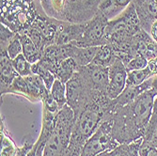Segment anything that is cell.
Masks as SVG:
<instances>
[{"label": "cell", "mask_w": 157, "mask_h": 156, "mask_svg": "<svg viewBox=\"0 0 157 156\" xmlns=\"http://www.w3.org/2000/svg\"><path fill=\"white\" fill-rule=\"evenodd\" d=\"M157 92L149 89L124 106H117L113 113L112 135L120 144H129L143 138L151 119Z\"/></svg>", "instance_id": "obj_1"}, {"label": "cell", "mask_w": 157, "mask_h": 156, "mask_svg": "<svg viewBox=\"0 0 157 156\" xmlns=\"http://www.w3.org/2000/svg\"><path fill=\"white\" fill-rule=\"evenodd\" d=\"M115 108L94 105L85 108L75 119L69 146V156H81L82 150L89 138L96 132L105 117Z\"/></svg>", "instance_id": "obj_2"}, {"label": "cell", "mask_w": 157, "mask_h": 156, "mask_svg": "<svg viewBox=\"0 0 157 156\" xmlns=\"http://www.w3.org/2000/svg\"><path fill=\"white\" fill-rule=\"evenodd\" d=\"M75 119V112L68 105L59 110L42 156H69V146Z\"/></svg>", "instance_id": "obj_3"}, {"label": "cell", "mask_w": 157, "mask_h": 156, "mask_svg": "<svg viewBox=\"0 0 157 156\" xmlns=\"http://www.w3.org/2000/svg\"><path fill=\"white\" fill-rule=\"evenodd\" d=\"M37 0H0L1 24L15 33L29 28L37 14Z\"/></svg>", "instance_id": "obj_4"}, {"label": "cell", "mask_w": 157, "mask_h": 156, "mask_svg": "<svg viewBox=\"0 0 157 156\" xmlns=\"http://www.w3.org/2000/svg\"><path fill=\"white\" fill-rule=\"evenodd\" d=\"M113 113H108L96 132L86 142L81 156H97L100 153L111 151L120 145L112 135Z\"/></svg>", "instance_id": "obj_5"}, {"label": "cell", "mask_w": 157, "mask_h": 156, "mask_svg": "<svg viewBox=\"0 0 157 156\" xmlns=\"http://www.w3.org/2000/svg\"><path fill=\"white\" fill-rule=\"evenodd\" d=\"M109 20L99 11L89 21L86 22V28L82 38L72 44L78 47H92L105 45V28Z\"/></svg>", "instance_id": "obj_6"}, {"label": "cell", "mask_w": 157, "mask_h": 156, "mask_svg": "<svg viewBox=\"0 0 157 156\" xmlns=\"http://www.w3.org/2000/svg\"><path fill=\"white\" fill-rule=\"evenodd\" d=\"M78 72L86 84L96 93L107 95L108 68L96 64H89L78 68ZM108 96V95H107Z\"/></svg>", "instance_id": "obj_7"}, {"label": "cell", "mask_w": 157, "mask_h": 156, "mask_svg": "<svg viewBox=\"0 0 157 156\" xmlns=\"http://www.w3.org/2000/svg\"><path fill=\"white\" fill-rule=\"evenodd\" d=\"M127 70L123 62L118 59L108 66V87H107V95L114 100L121 95L127 85Z\"/></svg>", "instance_id": "obj_8"}, {"label": "cell", "mask_w": 157, "mask_h": 156, "mask_svg": "<svg viewBox=\"0 0 157 156\" xmlns=\"http://www.w3.org/2000/svg\"><path fill=\"white\" fill-rule=\"evenodd\" d=\"M86 22L84 23H72L68 21L59 20L58 29H56L53 44L66 45L72 44L78 41L85 31Z\"/></svg>", "instance_id": "obj_9"}, {"label": "cell", "mask_w": 157, "mask_h": 156, "mask_svg": "<svg viewBox=\"0 0 157 156\" xmlns=\"http://www.w3.org/2000/svg\"><path fill=\"white\" fill-rule=\"evenodd\" d=\"M133 3L142 29L150 34L153 23L157 21V0H134Z\"/></svg>", "instance_id": "obj_10"}, {"label": "cell", "mask_w": 157, "mask_h": 156, "mask_svg": "<svg viewBox=\"0 0 157 156\" xmlns=\"http://www.w3.org/2000/svg\"><path fill=\"white\" fill-rule=\"evenodd\" d=\"M132 47L136 54L142 55L148 61L157 56V44L151 36L143 29L134 37Z\"/></svg>", "instance_id": "obj_11"}, {"label": "cell", "mask_w": 157, "mask_h": 156, "mask_svg": "<svg viewBox=\"0 0 157 156\" xmlns=\"http://www.w3.org/2000/svg\"><path fill=\"white\" fill-rule=\"evenodd\" d=\"M41 92L42 90L39 89L38 88H36L30 83H28L25 77L18 75L14 79V81L10 85V87L8 89L5 95L7 94L20 95V96L26 98L27 100L30 102H38V101H40Z\"/></svg>", "instance_id": "obj_12"}, {"label": "cell", "mask_w": 157, "mask_h": 156, "mask_svg": "<svg viewBox=\"0 0 157 156\" xmlns=\"http://www.w3.org/2000/svg\"><path fill=\"white\" fill-rule=\"evenodd\" d=\"M0 69H1V98L5 96L6 91L10 87L18 74L14 70L12 65V59L9 56L7 50L0 49Z\"/></svg>", "instance_id": "obj_13"}, {"label": "cell", "mask_w": 157, "mask_h": 156, "mask_svg": "<svg viewBox=\"0 0 157 156\" xmlns=\"http://www.w3.org/2000/svg\"><path fill=\"white\" fill-rule=\"evenodd\" d=\"M151 89V78L145 81L139 86H126L124 90L121 93L119 97L114 99L113 103L115 107L124 106L133 102L140 94Z\"/></svg>", "instance_id": "obj_14"}, {"label": "cell", "mask_w": 157, "mask_h": 156, "mask_svg": "<svg viewBox=\"0 0 157 156\" xmlns=\"http://www.w3.org/2000/svg\"><path fill=\"white\" fill-rule=\"evenodd\" d=\"M134 0H102L98 10L110 21L116 18Z\"/></svg>", "instance_id": "obj_15"}, {"label": "cell", "mask_w": 157, "mask_h": 156, "mask_svg": "<svg viewBox=\"0 0 157 156\" xmlns=\"http://www.w3.org/2000/svg\"><path fill=\"white\" fill-rule=\"evenodd\" d=\"M100 46L92 47H78L72 44V52H71V58L74 59L79 67L87 66L92 63L95 55L99 50Z\"/></svg>", "instance_id": "obj_16"}, {"label": "cell", "mask_w": 157, "mask_h": 156, "mask_svg": "<svg viewBox=\"0 0 157 156\" xmlns=\"http://www.w3.org/2000/svg\"><path fill=\"white\" fill-rule=\"evenodd\" d=\"M0 135H1V150H0V156H15L18 150V147L13 141L11 135H10L4 119L1 117L0 121Z\"/></svg>", "instance_id": "obj_17"}, {"label": "cell", "mask_w": 157, "mask_h": 156, "mask_svg": "<svg viewBox=\"0 0 157 156\" xmlns=\"http://www.w3.org/2000/svg\"><path fill=\"white\" fill-rule=\"evenodd\" d=\"M20 38H21L22 45H23V55H25V58L31 64H34L40 61V59L42 58L44 52L40 50L35 45V44L31 40V39L26 34L21 33Z\"/></svg>", "instance_id": "obj_18"}, {"label": "cell", "mask_w": 157, "mask_h": 156, "mask_svg": "<svg viewBox=\"0 0 157 156\" xmlns=\"http://www.w3.org/2000/svg\"><path fill=\"white\" fill-rule=\"evenodd\" d=\"M78 68L79 66L74 59L68 58L59 64L56 73V77L66 84L75 75V74L78 70Z\"/></svg>", "instance_id": "obj_19"}, {"label": "cell", "mask_w": 157, "mask_h": 156, "mask_svg": "<svg viewBox=\"0 0 157 156\" xmlns=\"http://www.w3.org/2000/svg\"><path fill=\"white\" fill-rule=\"evenodd\" d=\"M116 59L115 51L109 44L101 45L92 61V64L100 65L103 67H107Z\"/></svg>", "instance_id": "obj_20"}, {"label": "cell", "mask_w": 157, "mask_h": 156, "mask_svg": "<svg viewBox=\"0 0 157 156\" xmlns=\"http://www.w3.org/2000/svg\"><path fill=\"white\" fill-rule=\"evenodd\" d=\"M143 138L137 139L129 144H120L110 151L109 156H139V148Z\"/></svg>", "instance_id": "obj_21"}, {"label": "cell", "mask_w": 157, "mask_h": 156, "mask_svg": "<svg viewBox=\"0 0 157 156\" xmlns=\"http://www.w3.org/2000/svg\"><path fill=\"white\" fill-rule=\"evenodd\" d=\"M152 74L148 67L142 70H130L127 74V85L126 86H139L148 79L151 78Z\"/></svg>", "instance_id": "obj_22"}, {"label": "cell", "mask_w": 157, "mask_h": 156, "mask_svg": "<svg viewBox=\"0 0 157 156\" xmlns=\"http://www.w3.org/2000/svg\"><path fill=\"white\" fill-rule=\"evenodd\" d=\"M50 91L60 109L67 105V91H66L65 83L56 78L53 84Z\"/></svg>", "instance_id": "obj_23"}, {"label": "cell", "mask_w": 157, "mask_h": 156, "mask_svg": "<svg viewBox=\"0 0 157 156\" xmlns=\"http://www.w3.org/2000/svg\"><path fill=\"white\" fill-rule=\"evenodd\" d=\"M32 73L39 75L42 79V81L44 82L47 89H51L55 80L56 79V75L52 72H50L48 69H46L40 61H38L32 64Z\"/></svg>", "instance_id": "obj_24"}, {"label": "cell", "mask_w": 157, "mask_h": 156, "mask_svg": "<svg viewBox=\"0 0 157 156\" xmlns=\"http://www.w3.org/2000/svg\"><path fill=\"white\" fill-rule=\"evenodd\" d=\"M12 65L14 70H16L18 75L26 77L32 74V64L28 61L23 54L19 55L17 58L12 59Z\"/></svg>", "instance_id": "obj_25"}, {"label": "cell", "mask_w": 157, "mask_h": 156, "mask_svg": "<svg viewBox=\"0 0 157 156\" xmlns=\"http://www.w3.org/2000/svg\"><path fill=\"white\" fill-rule=\"evenodd\" d=\"M157 129V95L154 99V104H153V108H152V113L151 119L149 120L148 126L146 128L144 136H143V141L145 142H151V140L152 139L155 131Z\"/></svg>", "instance_id": "obj_26"}, {"label": "cell", "mask_w": 157, "mask_h": 156, "mask_svg": "<svg viewBox=\"0 0 157 156\" xmlns=\"http://www.w3.org/2000/svg\"><path fill=\"white\" fill-rule=\"evenodd\" d=\"M7 53L11 59H14L19 55L23 54V45L19 33H16L15 36L10 41V44L7 47Z\"/></svg>", "instance_id": "obj_27"}, {"label": "cell", "mask_w": 157, "mask_h": 156, "mask_svg": "<svg viewBox=\"0 0 157 156\" xmlns=\"http://www.w3.org/2000/svg\"><path fill=\"white\" fill-rule=\"evenodd\" d=\"M127 72H130V70H142L145 69L148 66V60L143 58L140 55H136L124 64Z\"/></svg>", "instance_id": "obj_28"}, {"label": "cell", "mask_w": 157, "mask_h": 156, "mask_svg": "<svg viewBox=\"0 0 157 156\" xmlns=\"http://www.w3.org/2000/svg\"><path fill=\"white\" fill-rule=\"evenodd\" d=\"M15 34L16 33L12 31L10 28L1 24V25H0V44H1V49L7 50L10 41L15 36Z\"/></svg>", "instance_id": "obj_29"}, {"label": "cell", "mask_w": 157, "mask_h": 156, "mask_svg": "<svg viewBox=\"0 0 157 156\" xmlns=\"http://www.w3.org/2000/svg\"><path fill=\"white\" fill-rule=\"evenodd\" d=\"M139 156H157V148L151 143L142 141L139 148Z\"/></svg>", "instance_id": "obj_30"}, {"label": "cell", "mask_w": 157, "mask_h": 156, "mask_svg": "<svg viewBox=\"0 0 157 156\" xmlns=\"http://www.w3.org/2000/svg\"><path fill=\"white\" fill-rule=\"evenodd\" d=\"M33 145H34V142H32V141H31L30 136L29 135L25 136V140H24L23 146L18 149L17 153H16L15 156H28L30 150L33 148Z\"/></svg>", "instance_id": "obj_31"}, {"label": "cell", "mask_w": 157, "mask_h": 156, "mask_svg": "<svg viewBox=\"0 0 157 156\" xmlns=\"http://www.w3.org/2000/svg\"><path fill=\"white\" fill-rule=\"evenodd\" d=\"M147 67L150 69L152 76L157 74V56L148 61V66Z\"/></svg>", "instance_id": "obj_32"}, {"label": "cell", "mask_w": 157, "mask_h": 156, "mask_svg": "<svg viewBox=\"0 0 157 156\" xmlns=\"http://www.w3.org/2000/svg\"><path fill=\"white\" fill-rule=\"evenodd\" d=\"M150 35L151 36V38L153 39V40L157 44V21H155L151 28V32Z\"/></svg>", "instance_id": "obj_33"}, {"label": "cell", "mask_w": 157, "mask_h": 156, "mask_svg": "<svg viewBox=\"0 0 157 156\" xmlns=\"http://www.w3.org/2000/svg\"><path fill=\"white\" fill-rule=\"evenodd\" d=\"M151 89L157 92V74L151 77Z\"/></svg>", "instance_id": "obj_34"}, {"label": "cell", "mask_w": 157, "mask_h": 156, "mask_svg": "<svg viewBox=\"0 0 157 156\" xmlns=\"http://www.w3.org/2000/svg\"><path fill=\"white\" fill-rule=\"evenodd\" d=\"M149 143V142H148ZM152 146H154L155 148H157V129H156V131H155V134H154V135H153V137H152V139L151 140V142H150Z\"/></svg>", "instance_id": "obj_35"}, {"label": "cell", "mask_w": 157, "mask_h": 156, "mask_svg": "<svg viewBox=\"0 0 157 156\" xmlns=\"http://www.w3.org/2000/svg\"><path fill=\"white\" fill-rule=\"evenodd\" d=\"M28 156H40V155H38V154H37L36 148H35V146H34V145H33V148H32V150H30L29 154H28Z\"/></svg>", "instance_id": "obj_36"}, {"label": "cell", "mask_w": 157, "mask_h": 156, "mask_svg": "<svg viewBox=\"0 0 157 156\" xmlns=\"http://www.w3.org/2000/svg\"><path fill=\"white\" fill-rule=\"evenodd\" d=\"M109 153H110V151H105V152H103V153L98 154L97 156H109Z\"/></svg>", "instance_id": "obj_37"}]
</instances>
